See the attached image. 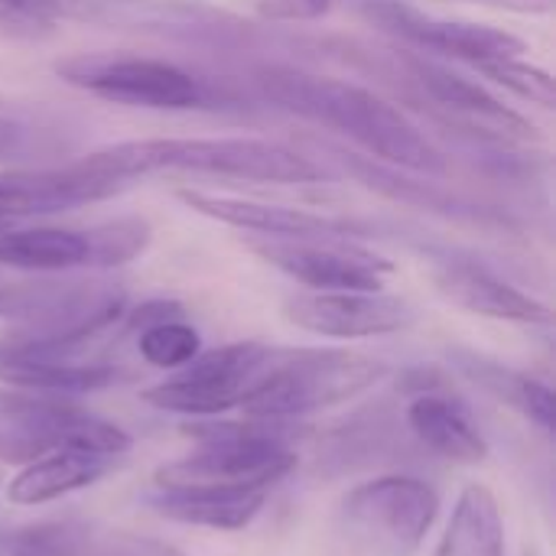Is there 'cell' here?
<instances>
[{
  "label": "cell",
  "instance_id": "obj_1",
  "mask_svg": "<svg viewBox=\"0 0 556 556\" xmlns=\"http://www.w3.org/2000/svg\"><path fill=\"white\" fill-rule=\"evenodd\" d=\"M257 88L274 104L342 130L384 163L417 173H440L446 166L433 140L401 108L362 85L274 65L257 72Z\"/></svg>",
  "mask_w": 556,
  "mask_h": 556
},
{
  "label": "cell",
  "instance_id": "obj_2",
  "mask_svg": "<svg viewBox=\"0 0 556 556\" xmlns=\"http://www.w3.org/2000/svg\"><path fill=\"white\" fill-rule=\"evenodd\" d=\"M85 163L117 182L160 169H186L208 176H231L251 182H313L323 169L274 140L254 137H166V140H124L104 147Z\"/></svg>",
  "mask_w": 556,
  "mask_h": 556
},
{
  "label": "cell",
  "instance_id": "obj_3",
  "mask_svg": "<svg viewBox=\"0 0 556 556\" xmlns=\"http://www.w3.org/2000/svg\"><path fill=\"white\" fill-rule=\"evenodd\" d=\"M283 420H195L182 427L199 443L195 453L163 463L153 472L156 489H208V492H267L296 469Z\"/></svg>",
  "mask_w": 556,
  "mask_h": 556
},
{
  "label": "cell",
  "instance_id": "obj_4",
  "mask_svg": "<svg viewBox=\"0 0 556 556\" xmlns=\"http://www.w3.org/2000/svg\"><path fill=\"white\" fill-rule=\"evenodd\" d=\"M388 365L352 352H293L270 362L241 397V410L254 420H296L336 404H349L371 391Z\"/></svg>",
  "mask_w": 556,
  "mask_h": 556
},
{
  "label": "cell",
  "instance_id": "obj_5",
  "mask_svg": "<svg viewBox=\"0 0 556 556\" xmlns=\"http://www.w3.org/2000/svg\"><path fill=\"white\" fill-rule=\"evenodd\" d=\"M440 515V495L414 476L355 485L336 511V531L355 556H417Z\"/></svg>",
  "mask_w": 556,
  "mask_h": 556
},
{
  "label": "cell",
  "instance_id": "obj_6",
  "mask_svg": "<svg viewBox=\"0 0 556 556\" xmlns=\"http://www.w3.org/2000/svg\"><path fill=\"white\" fill-rule=\"evenodd\" d=\"M59 75L98 98L134 104V108H160L179 111L195 108L202 101L199 81L173 62L143 59V55H72L55 65Z\"/></svg>",
  "mask_w": 556,
  "mask_h": 556
},
{
  "label": "cell",
  "instance_id": "obj_7",
  "mask_svg": "<svg viewBox=\"0 0 556 556\" xmlns=\"http://www.w3.org/2000/svg\"><path fill=\"white\" fill-rule=\"evenodd\" d=\"M270 267L309 290H381L394 264L349 238H261L251 241Z\"/></svg>",
  "mask_w": 556,
  "mask_h": 556
},
{
  "label": "cell",
  "instance_id": "obj_8",
  "mask_svg": "<svg viewBox=\"0 0 556 556\" xmlns=\"http://www.w3.org/2000/svg\"><path fill=\"white\" fill-rule=\"evenodd\" d=\"M283 316L323 339H375L414 326L417 309L381 290H309L290 296Z\"/></svg>",
  "mask_w": 556,
  "mask_h": 556
},
{
  "label": "cell",
  "instance_id": "obj_9",
  "mask_svg": "<svg viewBox=\"0 0 556 556\" xmlns=\"http://www.w3.org/2000/svg\"><path fill=\"white\" fill-rule=\"evenodd\" d=\"M365 16L371 23H378L381 29L401 36L404 42H414L420 49H433V52H443L453 59H466L472 65L525 52V42L508 29L430 16V13L397 3V0H371V3H365Z\"/></svg>",
  "mask_w": 556,
  "mask_h": 556
},
{
  "label": "cell",
  "instance_id": "obj_10",
  "mask_svg": "<svg viewBox=\"0 0 556 556\" xmlns=\"http://www.w3.org/2000/svg\"><path fill=\"white\" fill-rule=\"evenodd\" d=\"M414 78L420 81V88L427 91V98L437 104L440 114H446L453 124L479 134V137H492V140H534V124H528L521 114H515L511 108H505L498 98H492L479 81L427 62V59H414L410 62Z\"/></svg>",
  "mask_w": 556,
  "mask_h": 556
},
{
  "label": "cell",
  "instance_id": "obj_11",
  "mask_svg": "<svg viewBox=\"0 0 556 556\" xmlns=\"http://www.w3.org/2000/svg\"><path fill=\"white\" fill-rule=\"evenodd\" d=\"M121 182L91 169L85 160L65 169H13L0 173V225L26 215L65 212L81 202L117 192Z\"/></svg>",
  "mask_w": 556,
  "mask_h": 556
},
{
  "label": "cell",
  "instance_id": "obj_12",
  "mask_svg": "<svg viewBox=\"0 0 556 556\" xmlns=\"http://www.w3.org/2000/svg\"><path fill=\"white\" fill-rule=\"evenodd\" d=\"M179 199L199 212L208 215L222 225L241 228V231H257L261 238H349V225L313 215L306 208H290V205H270V202H254V199H231V195H208V192H179Z\"/></svg>",
  "mask_w": 556,
  "mask_h": 556
},
{
  "label": "cell",
  "instance_id": "obj_13",
  "mask_svg": "<svg viewBox=\"0 0 556 556\" xmlns=\"http://www.w3.org/2000/svg\"><path fill=\"white\" fill-rule=\"evenodd\" d=\"M437 290L459 309L502 319V323H521V326H551L554 313L531 293L511 287L508 280L489 274L476 264H443L437 270Z\"/></svg>",
  "mask_w": 556,
  "mask_h": 556
},
{
  "label": "cell",
  "instance_id": "obj_14",
  "mask_svg": "<svg viewBox=\"0 0 556 556\" xmlns=\"http://www.w3.org/2000/svg\"><path fill=\"white\" fill-rule=\"evenodd\" d=\"M78 407L65 397L13 394L0 397V463L26 466L52 450H62L65 427Z\"/></svg>",
  "mask_w": 556,
  "mask_h": 556
},
{
  "label": "cell",
  "instance_id": "obj_15",
  "mask_svg": "<svg viewBox=\"0 0 556 556\" xmlns=\"http://www.w3.org/2000/svg\"><path fill=\"white\" fill-rule=\"evenodd\" d=\"M404 424L430 453H437L450 463L476 466V463L489 459V443H485L482 430L476 427L466 404L450 397L446 388L414 394L404 410Z\"/></svg>",
  "mask_w": 556,
  "mask_h": 556
},
{
  "label": "cell",
  "instance_id": "obj_16",
  "mask_svg": "<svg viewBox=\"0 0 556 556\" xmlns=\"http://www.w3.org/2000/svg\"><path fill=\"white\" fill-rule=\"evenodd\" d=\"M111 463L114 459L75 453V450H52V453L20 466V472L7 485V498L20 508L49 505L55 498H65V495L104 479L111 472Z\"/></svg>",
  "mask_w": 556,
  "mask_h": 556
},
{
  "label": "cell",
  "instance_id": "obj_17",
  "mask_svg": "<svg viewBox=\"0 0 556 556\" xmlns=\"http://www.w3.org/2000/svg\"><path fill=\"white\" fill-rule=\"evenodd\" d=\"M121 378L111 365H78L62 355H0V381L46 397H75L111 388Z\"/></svg>",
  "mask_w": 556,
  "mask_h": 556
},
{
  "label": "cell",
  "instance_id": "obj_18",
  "mask_svg": "<svg viewBox=\"0 0 556 556\" xmlns=\"http://www.w3.org/2000/svg\"><path fill=\"white\" fill-rule=\"evenodd\" d=\"M267 492H208V489H160L150 498L153 511L176 525L208 531H244L264 511Z\"/></svg>",
  "mask_w": 556,
  "mask_h": 556
},
{
  "label": "cell",
  "instance_id": "obj_19",
  "mask_svg": "<svg viewBox=\"0 0 556 556\" xmlns=\"http://www.w3.org/2000/svg\"><path fill=\"white\" fill-rule=\"evenodd\" d=\"M94 264L91 231L68 228H0V267L59 274Z\"/></svg>",
  "mask_w": 556,
  "mask_h": 556
},
{
  "label": "cell",
  "instance_id": "obj_20",
  "mask_svg": "<svg viewBox=\"0 0 556 556\" xmlns=\"http://www.w3.org/2000/svg\"><path fill=\"white\" fill-rule=\"evenodd\" d=\"M433 556H505V515L489 485L469 482L459 492Z\"/></svg>",
  "mask_w": 556,
  "mask_h": 556
},
{
  "label": "cell",
  "instance_id": "obj_21",
  "mask_svg": "<svg viewBox=\"0 0 556 556\" xmlns=\"http://www.w3.org/2000/svg\"><path fill=\"white\" fill-rule=\"evenodd\" d=\"M394 443H397V424L384 410L358 414L339 430L323 437L316 469L326 476H345L381 463L394 450Z\"/></svg>",
  "mask_w": 556,
  "mask_h": 556
},
{
  "label": "cell",
  "instance_id": "obj_22",
  "mask_svg": "<svg viewBox=\"0 0 556 556\" xmlns=\"http://www.w3.org/2000/svg\"><path fill=\"white\" fill-rule=\"evenodd\" d=\"M251 384L244 381H231V378H215V375H202L195 368H179L176 378L153 384L143 391V401L156 410H169V414H182V417H218L231 407L241 404V397L248 394Z\"/></svg>",
  "mask_w": 556,
  "mask_h": 556
},
{
  "label": "cell",
  "instance_id": "obj_23",
  "mask_svg": "<svg viewBox=\"0 0 556 556\" xmlns=\"http://www.w3.org/2000/svg\"><path fill=\"white\" fill-rule=\"evenodd\" d=\"M456 365L476 381L482 384L489 394H495L502 404L521 410L531 424H538L544 433H554L556 424V397L551 391V384L531 378V375H521V371H511L505 365H495V362H485V358H476V355H459Z\"/></svg>",
  "mask_w": 556,
  "mask_h": 556
},
{
  "label": "cell",
  "instance_id": "obj_24",
  "mask_svg": "<svg viewBox=\"0 0 556 556\" xmlns=\"http://www.w3.org/2000/svg\"><path fill=\"white\" fill-rule=\"evenodd\" d=\"M91 531L75 521L26 525L0 538V556H91Z\"/></svg>",
  "mask_w": 556,
  "mask_h": 556
},
{
  "label": "cell",
  "instance_id": "obj_25",
  "mask_svg": "<svg viewBox=\"0 0 556 556\" xmlns=\"http://www.w3.org/2000/svg\"><path fill=\"white\" fill-rule=\"evenodd\" d=\"M137 349L147 365L163 371H179L202 352V339L189 323H182V316H176L140 329Z\"/></svg>",
  "mask_w": 556,
  "mask_h": 556
},
{
  "label": "cell",
  "instance_id": "obj_26",
  "mask_svg": "<svg viewBox=\"0 0 556 556\" xmlns=\"http://www.w3.org/2000/svg\"><path fill=\"white\" fill-rule=\"evenodd\" d=\"M485 78H492L495 85H505L508 91L541 104V108H554L556 104V88L554 78L538 68V65H528L521 62V55H505V59H492V62H482L476 65Z\"/></svg>",
  "mask_w": 556,
  "mask_h": 556
},
{
  "label": "cell",
  "instance_id": "obj_27",
  "mask_svg": "<svg viewBox=\"0 0 556 556\" xmlns=\"http://www.w3.org/2000/svg\"><path fill=\"white\" fill-rule=\"evenodd\" d=\"M39 124L16 104L0 98V160H23L42 147Z\"/></svg>",
  "mask_w": 556,
  "mask_h": 556
},
{
  "label": "cell",
  "instance_id": "obj_28",
  "mask_svg": "<svg viewBox=\"0 0 556 556\" xmlns=\"http://www.w3.org/2000/svg\"><path fill=\"white\" fill-rule=\"evenodd\" d=\"M254 3L270 20H316L332 7V0H254Z\"/></svg>",
  "mask_w": 556,
  "mask_h": 556
},
{
  "label": "cell",
  "instance_id": "obj_29",
  "mask_svg": "<svg viewBox=\"0 0 556 556\" xmlns=\"http://www.w3.org/2000/svg\"><path fill=\"white\" fill-rule=\"evenodd\" d=\"M450 3H479V7L511 10V13H547L554 7V0H450Z\"/></svg>",
  "mask_w": 556,
  "mask_h": 556
},
{
  "label": "cell",
  "instance_id": "obj_30",
  "mask_svg": "<svg viewBox=\"0 0 556 556\" xmlns=\"http://www.w3.org/2000/svg\"><path fill=\"white\" fill-rule=\"evenodd\" d=\"M121 556H182L179 551L166 547V544H156V541H121Z\"/></svg>",
  "mask_w": 556,
  "mask_h": 556
},
{
  "label": "cell",
  "instance_id": "obj_31",
  "mask_svg": "<svg viewBox=\"0 0 556 556\" xmlns=\"http://www.w3.org/2000/svg\"><path fill=\"white\" fill-rule=\"evenodd\" d=\"M33 3H36V0H33ZM36 7H39V3H36Z\"/></svg>",
  "mask_w": 556,
  "mask_h": 556
},
{
  "label": "cell",
  "instance_id": "obj_32",
  "mask_svg": "<svg viewBox=\"0 0 556 556\" xmlns=\"http://www.w3.org/2000/svg\"><path fill=\"white\" fill-rule=\"evenodd\" d=\"M0 228H3V225H0Z\"/></svg>",
  "mask_w": 556,
  "mask_h": 556
}]
</instances>
